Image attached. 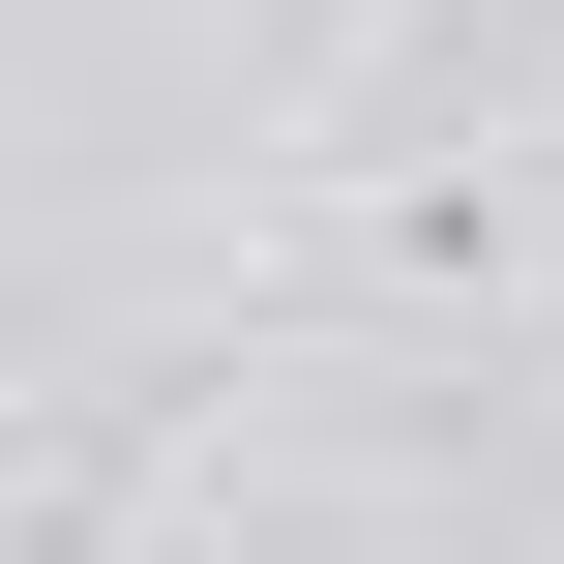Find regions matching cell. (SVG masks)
I'll return each instance as SVG.
<instances>
[{
  "mask_svg": "<svg viewBox=\"0 0 564 564\" xmlns=\"http://www.w3.org/2000/svg\"><path fill=\"white\" fill-rule=\"evenodd\" d=\"M327 30H416V0H327Z\"/></svg>",
  "mask_w": 564,
  "mask_h": 564,
  "instance_id": "obj_1",
  "label": "cell"
}]
</instances>
